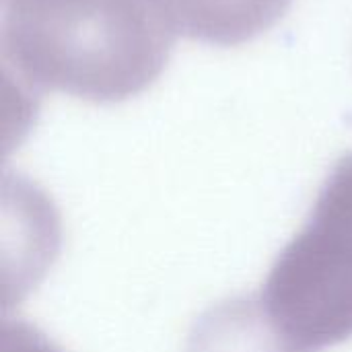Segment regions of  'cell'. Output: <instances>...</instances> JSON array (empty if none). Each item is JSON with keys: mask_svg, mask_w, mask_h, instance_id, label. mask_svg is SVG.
Segmentation results:
<instances>
[{"mask_svg": "<svg viewBox=\"0 0 352 352\" xmlns=\"http://www.w3.org/2000/svg\"><path fill=\"white\" fill-rule=\"evenodd\" d=\"M258 305L295 352L352 338V155L338 161L309 219L272 264Z\"/></svg>", "mask_w": 352, "mask_h": 352, "instance_id": "2", "label": "cell"}, {"mask_svg": "<svg viewBox=\"0 0 352 352\" xmlns=\"http://www.w3.org/2000/svg\"><path fill=\"white\" fill-rule=\"evenodd\" d=\"M192 352H295L270 326L258 299L219 307L198 326Z\"/></svg>", "mask_w": 352, "mask_h": 352, "instance_id": "4", "label": "cell"}, {"mask_svg": "<svg viewBox=\"0 0 352 352\" xmlns=\"http://www.w3.org/2000/svg\"><path fill=\"white\" fill-rule=\"evenodd\" d=\"M0 352H62L35 328L14 322L2 326Z\"/></svg>", "mask_w": 352, "mask_h": 352, "instance_id": "5", "label": "cell"}, {"mask_svg": "<svg viewBox=\"0 0 352 352\" xmlns=\"http://www.w3.org/2000/svg\"><path fill=\"white\" fill-rule=\"evenodd\" d=\"M173 37L155 0H6L2 56L23 89L118 103L161 76Z\"/></svg>", "mask_w": 352, "mask_h": 352, "instance_id": "1", "label": "cell"}, {"mask_svg": "<svg viewBox=\"0 0 352 352\" xmlns=\"http://www.w3.org/2000/svg\"><path fill=\"white\" fill-rule=\"evenodd\" d=\"M175 35L239 45L268 31L293 0H155Z\"/></svg>", "mask_w": 352, "mask_h": 352, "instance_id": "3", "label": "cell"}]
</instances>
